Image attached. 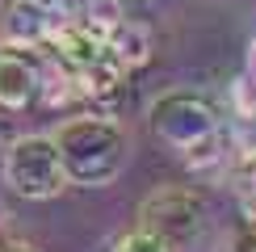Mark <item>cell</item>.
Instances as JSON below:
<instances>
[{
  "mask_svg": "<svg viewBox=\"0 0 256 252\" xmlns=\"http://www.w3.org/2000/svg\"><path fill=\"white\" fill-rule=\"evenodd\" d=\"M152 130L160 143L176 147L185 164L194 168H214L222 160V130L218 114L206 97L194 92H168L152 105Z\"/></svg>",
  "mask_w": 256,
  "mask_h": 252,
  "instance_id": "cell-1",
  "label": "cell"
},
{
  "mask_svg": "<svg viewBox=\"0 0 256 252\" xmlns=\"http://www.w3.org/2000/svg\"><path fill=\"white\" fill-rule=\"evenodd\" d=\"M55 147H59L68 181L84 185V189L110 185L126 164V139L110 118H72V122H63L59 134H55Z\"/></svg>",
  "mask_w": 256,
  "mask_h": 252,
  "instance_id": "cell-2",
  "label": "cell"
},
{
  "mask_svg": "<svg viewBox=\"0 0 256 252\" xmlns=\"http://www.w3.org/2000/svg\"><path fill=\"white\" fill-rule=\"evenodd\" d=\"M4 181H8V189L17 198H30V202L55 198L68 185V172H63L55 139H42V134L17 139L8 147V156H4Z\"/></svg>",
  "mask_w": 256,
  "mask_h": 252,
  "instance_id": "cell-3",
  "label": "cell"
},
{
  "mask_svg": "<svg viewBox=\"0 0 256 252\" xmlns=\"http://www.w3.org/2000/svg\"><path fill=\"white\" fill-rule=\"evenodd\" d=\"M202 218H206V202L189 185H164L143 202V227H152V231H160L168 240L198 236Z\"/></svg>",
  "mask_w": 256,
  "mask_h": 252,
  "instance_id": "cell-4",
  "label": "cell"
},
{
  "mask_svg": "<svg viewBox=\"0 0 256 252\" xmlns=\"http://www.w3.org/2000/svg\"><path fill=\"white\" fill-rule=\"evenodd\" d=\"M68 17L59 0H0V42L4 46H42Z\"/></svg>",
  "mask_w": 256,
  "mask_h": 252,
  "instance_id": "cell-5",
  "label": "cell"
},
{
  "mask_svg": "<svg viewBox=\"0 0 256 252\" xmlns=\"http://www.w3.org/2000/svg\"><path fill=\"white\" fill-rule=\"evenodd\" d=\"M38 88H42L38 59L30 55L26 46L0 50V110L17 114V110H26V105H34Z\"/></svg>",
  "mask_w": 256,
  "mask_h": 252,
  "instance_id": "cell-6",
  "label": "cell"
},
{
  "mask_svg": "<svg viewBox=\"0 0 256 252\" xmlns=\"http://www.w3.org/2000/svg\"><path fill=\"white\" fill-rule=\"evenodd\" d=\"M126 76H130V72H126V63L114 55L110 46H105L92 63L68 72V84H72V92L84 97V101H110V97H118V92H122Z\"/></svg>",
  "mask_w": 256,
  "mask_h": 252,
  "instance_id": "cell-7",
  "label": "cell"
},
{
  "mask_svg": "<svg viewBox=\"0 0 256 252\" xmlns=\"http://www.w3.org/2000/svg\"><path fill=\"white\" fill-rule=\"evenodd\" d=\"M46 46L55 50V59H59V68H63V72H76V68L92 63V59L105 50V38H101V34H92L88 26H80L76 17H63L59 26H55V34L46 38Z\"/></svg>",
  "mask_w": 256,
  "mask_h": 252,
  "instance_id": "cell-8",
  "label": "cell"
},
{
  "mask_svg": "<svg viewBox=\"0 0 256 252\" xmlns=\"http://www.w3.org/2000/svg\"><path fill=\"white\" fill-rule=\"evenodd\" d=\"M105 46L114 50L122 63H126V72H134V68H143L147 59H152V50H156V38H152V30L143 26V21H118V30H114L110 38H105Z\"/></svg>",
  "mask_w": 256,
  "mask_h": 252,
  "instance_id": "cell-9",
  "label": "cell"
},
{
  "mask_svg": "<svg viewBox=\"0 0 256 252\" xmlns=\"http://www.w3.org/2000/svg\"><path fill=\"white\" fill-rule=\"evenodd\" d=\"M72 17H76L80 26H88L92 34L110 38L114 30H118V21H122V4H118V0H84Z\"/></svg>",
  "mask_w": 256,
  "mask_h": 252,
  "instance_id": "cell-10",
  "label": "cell"
},
{
  "mask_svg": "<svg viewBox=\"0 0 256 252\" xmlns=\"http://www.w3.org/2000/svg\"><path fill=\"white\" fill-rule=\"evenodd\" d=\"M114 252H172V240L152 231V227H138L130 236H122L118 244H114Z\"/></svg>",
  "mask_w": 256,
  "mask_h": 252,
  "instance_id": "cell-11",
  "label": "cell"
},
{
  "mask_svg": "<svg viewBox=\"0 0 256 252\" xmlns=\"http://www.w3.org/2000/svg\"><path fill=\"white\" fill-rule=\"evenodd\" d=\"M227 252H256V236H252V231H240V236L231 240Z\"/></svg>",
  "mask_w": 256,
  "mask_h": 252,
  "instance_id": "cell-12",
  "label": "cell"
},
{
  "mask_svg": "<svg viewBox=\"0 0 256 252\" xmlns=\"http://www.w3.org/2000/svg\"><path fill=\"white\" fill-rule=\"evenodd\" d=\"M244 76H248V80H256V42L248 46V72H244Z\"/></svg>",
  "mask_w": 256,
  "mask_h": 252,
  "instance_id": "cell-13",
  "label": "cell"
},
{
  "mask_svg": "<svg viewBox=\"0 0 256 252\" xmlns=\"http://www.w3.org/2000/svg\"><path fill=\"white\" fill-rule=\"evenodd\" d=\"M0 252H34V248H26V244H13V248H0Z\"/></svg>",
  "mask_w": 256,
  "mask_h": 252,
  "instance_id": "cell-14",
  "label": "cell"
}]
</instances>
